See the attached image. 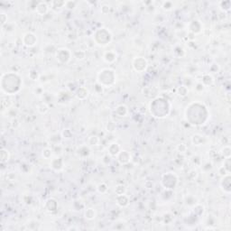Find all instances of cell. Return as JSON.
<instances>
[{"mask_svg": "<svg viewBox=\"0 0 231 231\" xmlns=\"http://www.w3.org/2000/svg\"><path fill=\"white\" fill-rule=\"evenodd\" d=\"M184 116L186 121L193 127L204 126L210 119V113L202 102L195 101L190 103L184 112Z\"/></svg>", "mask_w": 231, "mask_h": 231, "instance_id": "cell-1", "label": "cell"}, {"mask_svg": "<svg viewBox=\"0 0 231 231\" xmlns=\"http://www.w3.org/2000/svg\"><path fill=\"white\" fill-rule=\"evenodd\" d=\"M0 87L2 92L6 96L17 95L23 87L22 77L14 71L5 72L1 75Z\"/></svg>", "mask_w": 231, "mask_h": 231, "instance_id": "cell-2", "label": "cell"}, {"mask_svg": "<svg viewBox=\"0 0 231 231\" xmlns=\"http://www.w3.org/2000/svg\"><path fill=\"white\" fill-rule=\"evenodd\" d=\"M172 105L168 99L163 97H156L153 99L149 105V111L155 118L163 119L167 117L171 113Z\"/></svg>", "mask_w": 231, "mask_h": 231, "instance_id": "cell-3", "label": "cell"}, {"mask_svg": "<svg viewBox=\"0 0 231 231\" xmlns=\"http://www.w3.org/2000/svg\"><path fill=\"white\" fill-rule=\"evenodd\" d=\"M116 81V74L113 69L104 68L100 70L97 75V83L104 88H109L115 85Z\"/></svg>", "mask_w": 231, "mask_h": 231, "instance_id": "cell-4", "label": "cell"}, {"mask_svg": "<svg viewBox=\"0 0 231 231\" xmlns=\"http://www.w3.org/2000/svg\"><path fill=\"white\" fill-rule=\"evenodd\" d=\"M93 39H94V42L98 45L105 47L112 42L113 37H112V33H110L109 30L102 27L95 31V33L93 34Z\"/></svg>", "mask_w": 231, "mask_h": 231, "instance_id": "cell-5", "label": "cell"}, {"mask_svg": "<svg viewBox=\"0 0 231 231\" xmlns=\"http://www.w3.org/2000/svg\"><path fill=\"white\" fill-rule=\"evenodd\" d=\"M179 183V177L173 172H167L162 175L161 184L166 191L174 190Z\"/></svg>", "mask_w": 231, "mask_h": 231, "instance_id": "cell-6", "label": "cell"}, {"mask_svg": "<svg viewBox=\"0 0 231 231\" xmlns=\"http://www.w3.org/2000/svg\"><path fill=\"white\" fill-rule=\"evenodd\" d=\"M55 58L60 63L67 64L70 62V61L72 58V52L70 51V50L65 48V47L59 48L55 51Z\"/></svg>", "mask_w": 231, "mask_h": 231, "instance_id": "cell-7", "label": "cell"}, {"mask_svg": "<svg viewBox=\"0 0 231 231\" xmlns=\"http://www.w3.org/2000/svg\"><path fill=\"white\" fill-rule=\"evenodd\" d=\"M132 67L134 70L138 72V73L145 72L148 68V62L145 57L137 56V57L133 59Z\"/></svg>", "mask_w": 231, "mask_h": 231, "instance_id": "cell-8", "label": "cell"}, {"mask_svg": "<svg viewBox=\"0 0 231 231\" xmlns=\"http://www.w3.org/2000/svg\"><path fill=\"white\" fill-rule=\"evenodd\" d=\"M38 39L35 33L32 32H27L25 33L22 37V43L23 44L27 47V48H33L37 44Z\"/></svg>", "mask_w": 231, "mask_h": 231, "instance_id": "cell-9", "label": "cell"}, {"mask_svg": "<svg viewBox=\"0 0 231 231\" xmlns=\"http://www.w3.org/2000/svg\"><path fill=\"white\" fill-rule=\"evenodd\" d=\"M58 201L54 198L47 199L44 204V209L46 212L50 214H53L57 211L58 210Z\"/></svg>", "mask_w": 231, "mask_h": 231, "instance_id": "cell-10", "label": "cell"}, {"mask_svg": "<svg viewBox=\"0 0 231 231\" xmlns=\"http://www.w3.org/2000/svg\"><path fill=\"white\" fill-rule=\"evenodd\" d=\"M220 188L222 191L226 194H230L231 192V175L230 173H228L224 176H222L220 180Z\"/></svg>", "mask_w": 231, "mask_h": 231, "instance_id": "cell-11", "label": "cell"}, {"mask_svg": "<svg viewBox=\"0 0 231 231\" xmlns=\"http://www.w3.org/2000/svg\"><path fill=\"white\" fill-rule=\"evenodd\" d=\"M116 158V161L122 165H127L132 161V155H131L130 152H128L127 150H121Z\"/></svg>", "mask_w": 231, "mask_h": 231, "instance_id": "cell-12", "label": "cell"}, {"mask_svg": "<svg viewBox=\"0 0 231 231\" xmlns=\"http://www.w3.org/2000/svg\"><path fill=\"white\" fill-rule=\"evenodd\" d=\"M188 30L190 33H192L193 34H199L203 30L202 24L199 20H192L191 22L189 23L188 25Z\"/></svg>", "mask_w": 231, "mask_h": 231, "instance_id": "cell-13", "label": "cell"}, {"mask_svg": "<svg viewBox=\"0 0 231 231\" xmlns=\"http://www.w3.org/2000/svg\"><path fill=\"white\" fill-rule=\"evenodd\" d=\"M50 167L55 172H61L64 167V162L61 157H54L50 162Z\"/></svg>", "mask_w": 231, "mask_h": 231, "instance_id": "cell-14", "label": "cell"}, {"mask_svg": "<svg viewBox=\"0 0 231 231\" xmlns=\"http://www.w3.org/2000/svg\"><path fill=\"white\" fill-rule=\"evenodd\" d=\"M102 59L105 62L107 63H114L116 59H117V53L114 50H110V51H107L103 53Z\"/></svg>", "mask_w": 231, "mask_h": 231, "instance_id": "cell-15", "label": "cell"}, {"mask_svg": "<svg viewBox=\"0 0 231 231\" xmlns=\"http://www.w3.org/2000/svg\"><path fill=\"white\" fill-rule=\"evenodd\" d=\"M191 143L192 145L196 146H205L208 143V138L200 134H195L191 136Z\"/></svg>", "mask_w": 231, "mask_h": 231, "instance_id": "cell-16", "label": "cell"}, {"mask_svg": "<svg viewBox=\"0 0 231 231\" xmlns=\"http://www.w3.org/2000/svg\"><path fill=\"white\" fill-rule=\"evenodd\" d=\"M49 10L50 7L46 2H38L35 6V12L39 16H45Z\"/></svg>", "mask_w": 231, "mask_h": 231, "instance_id": "cell-17", "label": "cell"}, {"mask_svg": "<svg viewBox=\"0 0 231 231\" xmlns=\"http://www.w3.org/2000/svg\"><path fill=\"white\" fill-rule=\"evenodd\" d=\"M74 95L79 100H85L89 97V90L86 87H78L77 89L74 91Z\"/></svg>", "mask_w": 231, "mask_h": 231, "instance_id": "cell-18", "label": "cell"}, {"mask_svg": "<svg viewBox=\"0 0 231 231\" xmlns=\"http://www.w3.org/2000/svg\"><path fill=\"white\" fill-rule=\"evenodd\" d=\"M121 146L118 143H116V142H113L111 143L108 146V153L110 156L112 157H116L117 154L120 153L121 151Z\"/></svg>", "mask_w": 231, "mask_h": 231, "instance_id": "cell-19", "label": "cell"}, {"mask_svg": "<svg viewBox=\"0 0 231 231\" xmlns=\"http://www.w3.org/2000/svg\"><path fill=\"white\" fill-rule=\"evenodd\" d=\"M116 203L117 206H119L120 208H126L129 205L130 203V199L128 198V196H127L126 194H122V195H118L116 198Z\"/></svg>", "mask_w": 231, "mask_h": 231, "instance_id": "cell-20", "label": "cell"}, {"mask_svg": "<svg viewBox=\"0 0 231 231\" xmlns=\"http://www.w3.org/2000/svg\"><path fill=\"white\" fill-rule=\"evenodd\" d=\"M128 108L124 105V104H121V105H118L115 109V113L116 115L118 117H125L127 116L128 115Z\"/></svg>", "mask_w": 231, "mask_h": 231, "instance_id": "cell-21", "label": "cell"}, {"mask_svg": "<svg viewBox=\"0 0 231 231\" xmlns=\"http://www.w3.org/2000/svg\"><path fill=\"white\" fill-rule=\"evenodd\" d=\"M77 154L80 157H81V158H86V157L89 156V154H90V149L86 145L81 146H79L78 149H77Z\"/></svg>", "mask_w": 231, "mask_h": 231, "instance_id": "cell-22", "label": "cell"}, {"mask_svg": "<svg viewBox=\"0 0 231 231\" xmlns=\"http://www.w3.org/2000/svg\"><path fill=\"white\" fill-rule=\"evenodd\" d=\"M214 78L211 74L210 73H205L202 75L201 78V83L205 86V87H210L214 84Z\"/></svg>", "mask_w": 231, "mask_h": 231, "instance_id": "cell-23", "label": "cell"}, {"mask_svg": "<svg viewBox=\"0 0 231 231\" xmlns=\"http://www.w3.org/2000/svg\"><path fill=\"white\" fill-rule=\"evenodd\" d=\"M97 217V212L93 208H86L84 209V218L87 220H93Z\"/></svg>", "mask_w": 231, "mask_h": 231, "instance_id": "cell-24", "label": "cell"}, {"mask_svg": "<svg viewBox=\"0 0 231 231\" xmlns=\"http://www.w3.org/2000/svg\"><path fill=\"white\" fill-rule=\"evenodd\" d=\"M65 6V1H52L51 2V8L56 12H59Z\"/></svg>", "mask_w": 231, "mask_h": 231, "instance_id": "cell-25", "label": "cell"}, {"mask_svg": "<svg viewBox=\"0 0 231 231\" xmlns=\"http://www.w3.org/2000/svg\"><path fill=\"white\" fill-rule=\"evenodd\" d=\"M10 160V152L6 148H2L0 151V161L2 164L7 163Z\"/></svg>", "mask_w": 231, "mask_h": 231, "instance_id": "cell-26", "label": "cell"}, {"mask_svg": "<svg viewBox=\"0 0 231 231\" xmlns=\"http://www.w3.org/2000/svg\"><path fill=\"white\" fill-rule=\"evenodd\" d=\"M218 6H219V8H220L221 11H223V12H229L230 10L231 7V1L230 0L220 1L218 3Z\"/></svg>", "mask_w": 231, "mask_h": 231, "instance_id": "cell-27", "label": "cell"}, {"mask_svg": "<svg viewBox=\"0 0 231 231\" xmlns=\"http://www.w3.org/2000/svg\"><path fill=\"white\" fill-rule=\"evenodd\" d=\"M50 108L49 106L45 103V102H41L37 105V111L42 114V115H44L46 114L48 111H49Z\"/></svg>", "mask_w": 231, "mask_h": 231, "instance_id": "cell-28", "label": "cell"}, {"mask_svg": "<svg viewBox=\"0 0 231 231\" xmlns=\"http://www.w3.org/2000/svg\"><path fill=\"white\" fill-rule=\"evenodd\" d=\"M88 144L90 146H98L100 144V138L98 135H90L88 139Z\"/></svg>", "mask_w": 231, "mask_h": 231, "instance_id": "cell-29", "label": "cell"}, {"mask_svg": "<svg viewBox=\"0 0 231 231\" xmlns=\"http://www.w3.org/2000/svg\"><path fill=\"white\" fill-rule=\"evenodd\" d=\"M6 106H7V109L9 110L10 109V108L12 107V105H13V102H12V99L9 98V96H6V97H2V99H1V109L6 106ZM7 110V111H8Z\"/></svg>", "mask_w": 231, "mask_h": 231, "instance_id": "cell-30", "label": "cell"}, {"mask_svg": "<svg viewBox=\"0 0 231 231\" xmlns=\"http://www.w3.org/2000/svg\"><path fill=\"white\" fill-rule=\"evenodd\" d=\"M177 94L180 97H182V98L186 97L189 94V89H188V87L185 86V85H182V86L178 87L177 88Z\"/></svg>", "mask_w": 231, "mask_h": 231, "instance_id": "cell-31", "label": "cell"}, {"mask_svg": "<svg viewBox=\"0 0 231 231\" xmlns=\"http://www.w3.org/2000/svg\"><path fill=\"white\" fill-rule=\"evenodd\" d=\"M72 208L75 211H80L83 209H85V205L81 199H76L72 203Z\"/></svg>", "mask_w": 231, "mask_h": 231, "instance_id": "cell-32", "label": "cell"}, {"mask_svg": "<svg viewBox=\"0 0 231 231\" xmlns=\"http://www.w3.org/2000/svg\"><path fill=\"white\" fill-rule=\"evenodd\" d=\"M72 55L78 60V61H83L86 58V52L83 50H77L75 51H73Z\"/></svg>", "mask_w": 231, "mask_h": 231, "instance_id": "cell-33", "label": "cell"}, {"mask_svg": "<svg viewBox=\"0 0 231 231\" xmlns=\"http://www.w3.org/2000/svg\"><path fill=\"white\" fill-rule=\"evenodd\" d=\"M62 139V134H53V135H51V138H50V142H51L52 145H54V146H56V145H61Z\"/></svg>", "mask_w": 231, "mask_h": 231, "instance_id": "cell-34", "label": "cell"}, {"mask_svg": "<svg viewBox=\"0 0 231 231\" xmlns=\"http://www.w3.org/2000/svg\"><path fill=\"white\" fill-rule=\"evenodd\" d=\"M127 192V188L125 185L123 184H117L115 187V193L116 196L118 195H122V194H126Z\"/></svg>", "mask_w": 231, "mask_h": 231, "instance_id": "cell-35", "label": "cell"}, {"mask_svg": "<svg viewBox=\"0 0 231 231\" xmlns=\"http://www.w3.org/2000/svg\"><path fill=\"white\" fill-rule=\"evenodd\" d=\"M52 153H53V150L50 147H46V148L43 149L42 151V156L44 158V159H51V156H52Z\"/></svg>", "mask_w": 231, "mask_h": 231, "instance_id": "cell-36", "label": "cell"}, {"mask_svg": "<svg viewBox=\"0 0 231 231\" xmlns=\"http://www.w3.org/2000/svg\"><path fill=\"white\" fill-rule=\"evenodd\" d=\"M221 154L224 156V158H230L231 157V148L229 145L224 146V147L221 149Z\"/></svg>", "mask_w": 231, "mask_h": 231, "instance_id": "cell-37", "label": "cell"}, {"mask_svg": "<svg viewBox=\"0 0 231 231\" xmlns=\"http://www.w3.org/2000/svg\"><path fill=\"white\" fill-rule=\"evenodd\" d=\"M26 227H27V229H30V230H35L36 229H40V224H39V222L36 221V220H30V221L26 224Z\"/></svg>", "mask_w": 231, "mask_h": 231, "instance_id": "cell-38", "label": "cell"}, {"mask_svg": "<svg viewBox=\"0 0 231 231\" xmlns=\"http://www.w3.org/2000/svg\"><path fill=\"white\" fill-rule=\"evenodd\" d=\"M97 191H99V193H101V194H105L108 191V186L107 185V183L101 182V183H99V185L97 186Z\"/></svg>", "mask_w": 231, "mask_h": 231, "instance_id": "cell-39", "label": "cell"}, {"mask_svg": "<svg viewBox=\"0 0 231 231\" xmlns=\"http://www.w3.org/2000/svg\"><path fill=\"white\" fill-rule=\"evenodd\" d=\"M197 178H198V172H197L195 169L191 170V171L188 172V174H187V179H189L191 182L195 181Z\"/></svg>", "mask_w": 231, "mask_h": 231, "instance_id": "cell-40", "label": "cell"}, {"mask_svg": "<svg viewBox=\"0 0 231 231\" xmlns=\"http://www.w3.org/2000/svg\"><path fill=\"white\" fill-rule=\"evenodd\" d=\"M28 77H29L30 80L36 81H38L40 79V74L36 70H31L29 71V73H28Z\"/></svg>", "mask_w": 231, "mask_h": 231, "instance_id": "cell-41", "label": "cell"}, {"mask_svg": "<svg viewBox=\"0 0 231 231\" xmlns=\"http://www.w3.org/2000/svg\"><path fill=\"white\" fill-rule=\"evenodd\" d=\"M106 130L108 133H114L116 131V124L114 121H109L106 125Z\"/></svg>", "mask_w": 231, "mask_h": 231, "instance_id": "cell-42", "label": "cell"}, {"mask_svg": "<svg viewBox=\"0 0 231 231\" xmlns=\"http://www.w3.org/2000/svg\"><path fill=\"white\" fill-rule=\"evenodd\" d=\"M78 2L76 1H71V0H69V1H65V8H67L68 10H73L76 6H77Z\"/></svg>", "mask_w": 231, "mask_h": 231, "instance_id": "cell-43", "label": "cell"}, {"mask_svg": "<svg viewBox=\"0 0 231 231\" xmlns=\"http://www.w3.org/2000/svg\"><path fill=\"white\" fill-rule=\"evenodd\" d=\"M162 7H163V9H164V10L170 11V10H172V7H173V3H172V1H165V2L163 3Z\"/></svg>", "mask_w": 231, "mask_h": 231, "instance_id": "cell-44", "label": "cell"}, {"mask_svg": "<svg viewBox=\"0 0 231 231\" xmlns=\"http://www.w3.org/2000/svg\"><path fill=\"white\" fill-rule=\"evenodd\" d=\"M6 181H9V182H16L17 180V176L15 172H8L6 175Z\"/></svg>", "mask_w": 231, "mask_h": 231, "instance_id": "cell-45", "label": "cell"}, {"mask_svg": "<svg viewBox=\"0 0 231 231\" xmlns=\"http://www.w3.org/2000/svg\"><path fill=\"white\" fill-rule=\"evenodd\" d=\"M61 134H62V138H67V139H69V138H70V137L72 136V132H71L70 129L65 128V129L62 130V132Z\"/></svg>", "mask_w": 231, "mask_h": 231, "instance_id": "cell-46", "label": "cell"}, {"mask_svg": "<svg viewBox=\"0 0 231 231\" xmlns=\"http://www.w3.org/2000/svg\"><path fill=\"white\" fill-rule=\"evenodd\" d=\"M176 149H177V151H178L179 153H186V152H187V146H186L185 144H183V143H181V144L177 145Z\"/></svg>", "mask_w": 231, "mask_h": 231, "instance_id": "cell-47", "label": "cell"}, {"mask_svg": "<svg viewBox=\"0 0 231 231\" xmlns=\"http://www.w3.org/2000/svg\"><path fill=\"white\" fill-rule=\"evenodd\" d=\"M100 11L103 15H107L110 11V6L109 5H102L100 6Z\"/></svg>", "mask_w": 231, "mask_h": 231, "instance_id": "cell-48", "label": "cell"}, {"mask_svg": "<svg viewBox=\"0 0 231 231\" xmlns=\"http://www.w3.org/2000/svg\"><path fill=\"white\" fill-rule=\"evenodd\" d=\"M19 126H20V122H19V119L17 117H14V118L11 119V127H12V128L17 129Z\"/></svg>", "mask_w": 231, "mask_h": 231, "instance_id": "cell-49", "label": "cell"}, {"mask_svg": "<svg viewBox=\"0 0 231 231\" xmlns=\"http://www.w3.org/2000/svg\"><path fill=\"white\" fill-rule=\"evenodd\" d=\"M0 20H1V26L4 27V25L7 24V15H6L5 13H1Z\"/></svg>", "mask_w": 231, "mask_h": 231, "instance_id": "cell-50", "label": "cell"}, {"mask_svg": "<svg viewBox=\"0 0 231 231\" xmlns=\"http://www.w3.org/2000/svg\"><path fill=\"white\" fill-rule=\"evenodd\" d=\"M218 173H219V175L222 177V176H224V175H226V174H228V173H230V172H229L225 169L224 166H220V167L218 168Z\"/></svg>", "mask_w": 231, "mask_h": 231, "instance_id": "cell-51", "label": "cell"}, {"mask_svg": "<svg viewBox=\"0 0 231 231\" xmlns=\"http://www.w3.org/2000/svg\"><path fill=\"white\" fill-rule=\"evenodd\" d=\"M229 165H230V158H226L223 166L225 167V169H226L229 172H230V167H229Z\"/></svg>", "mask_w": 231, "mask_h": 231, "instance_id": "cell-52", "label": "cell"}, {"mask_svg": "<svg viewBox=\"0 0 231 231\" xmlns=\"http://www.w3.org/2000/svg\"><path fill=\"white\" fill-rule=\"evenodd\" d=\"M204 89H205V86L202 83L197 82L196 86H195V90H197L198 92H200V91L204 90Z\"/></svg>", "mask_w": 231, "mask_h": 231, "instance_id": "cell-53", "label": "cell"}, {"mask_svg": "<svg viewBox=\"0 0 231 231\" xmlns=\"http://www.w3.org/2000/svg\"><path fill=\"white\" fill-rule=\"evenodd\" d=\"M219 69H220V68L218 66V64H213V65H211L210 68V71H211V72H214V73L218 72V71L219 70Z\"/></svg>", "mask_w": 231, "mask_h": 231, "instance_id": "cell-54", "label": "cell"}, {"mask_svg": "<svg viewBox=\"0 0 231 231\" xmlns=\"http://www.w3.org/2000/svg\"><path fill=\"white\" fill-rule=\"evenodd\" d=\"M195 36H196L195 34H193L192 33H190V32H189V33H188V36H187V37H188V39H189V40H191V41H193V40H195Z\"/></svg>", "mask_w": 231, "mask_h": 231, "instance_id": "cell-55", "label": "cell"}]
</instances>
